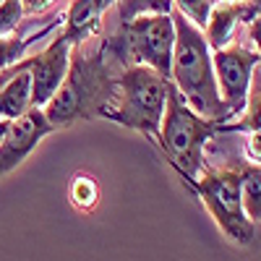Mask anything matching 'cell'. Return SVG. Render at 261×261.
<instances>
[{"instance_id": "obj_1", "label": "cell", "mask_w": 261, "mask_h": 261, "mask_svg": "<svg viewBox=\"0 0 261 261\" xmlns=\"http://www.w3.org/2000/svg\"><path fill=\"white\" fill-rule=\"evenodd\" d=\"M120 68L110 60L102 42V32L76 42L71 50L68 73H65L55 97L42 107L53 128H68L79 120L102 118L113 97L115 76Z\"/></svg>"}, {"instance_id": "obj_2", "label": "cell", "mask_w": 261, "mask_h": 261, "mask_svg": "<svg viewBox=\"0 0 261 261\" xmlns=\"http://www.w3.org/2000/svg\"><path fill=\"white\" fill-rule=\"evenodd\" d=\"M172 21H175V47H172L170 84L178 89V94L193 113L220 125L227 123L230 115L217 89L212 50L204 39V32L178 11H172Z\"/></svg>"}, {"instance_id": "obj_3", "label": "cell", "mask_w": 261, "mask_h": 261, "mask_svg": "<svg viewBox=\"0 0 261 261\" xmlns=\"http://www.w3.org/2000/svg\"><path fill=\"white\" fill-rule=\"evenodd\" d=\"M170 86V79H165L149 65H125L115 76L113 97L107 102L102 118L157 141Z\"/></svg>"}, {"instance_id": "obj_4", "label": "cell", "mask_w": 261, "mask_h": 261, "mask_svg": "<svg viewBox=\"0 0 261 261\" xmlns=\"http://www.w3.org/2000/svg\"><path fill=\"white\" fill-rule=\"evenodd\" d=\"M217 134H220V123L206 120L199 113H193L183 102L175 86H170V97H167L157 144L162 146L165 157L178 170V175L186 178L188 186L199 178L201 167L206 165L204 151H206V144Z\"/></svg>"}, {"instance_id": "obj_5", "label": "cell", "mask_w": 261, "mask_h": 261, "mask_svg": "<svg viewBox=\"0 0 261 261\" xmlns=\"http://www.w3.org/2000/svg\"><path fill=\"white\" fill-rule=\"evenodd\" d=\"M191 188L230 241L238 246H248L253 241L256 222H251L243 206L241 160H227L225 165H204Z\"/></svg>"}, {"instance_id": "obj_6", "label": "cell", "mask_w": 261, "mask_h": 261, "mask_svg": "<svg viewBox=\"0 0 261 261\" xmlns=\"http://www.w3.org/2000/svg\"><path fill=\"white\" fill-rule=\"evenodd\" d=\"M241 34H238L230 45H225V47L212 53L217 89H220V97H222V102L227 107L230 120L243 110L248 89H251V81H253V71H256V65H261L258 53L253 50V45L248 39L246 42L241 39Z\"/></svg>"}, {"instance_id": "obj_7", "label": "cell", "mask_w": 261, "mask_h": 261, "mask_svg": "<svg viewBox=\"0 0 261 261\" xmlns=\"http://www.w3.org/2000/svg\"><path fill=\"white\" fill-rule=\"evenodd\" d=\"M71 50L73 42L58 34L55 39L47 42L45 50H39L37 55H29V76H32V105L34 107H45L55 92L60 89V84L68 73V63H71Z\"/></svg>"}, {"instance_id": "obj_8", "label": "cell", "mask_w": 261, "mask_h": 261, "mask_svg": "<svg viewBox=\"0 0 261 261\" xmlns=\"http://www.w3.org/2000/svg\"><path fill=\"white\" fill-rule=\"evenodd\" d=\"M53 130L55 128L47 120L42 107H32L27 115H21L18 120H11L8 134L0 141V178L11 175V172L39 146V141L45 136H50Z\"/></svg>"}, {"instance_id": "obj_9", "label": "cell", "mask_w": 261, "mask_h": 261, "mask_svg": "<svg viewBox=\"0 0 261 261\" xmlns=\"http://www.w3.org/2000/svg\"><path fill=\"white\" fill-rule=\"evenodd\" d=\"M253 16H256V8L248 0H243V3H235V0H217L209 11L204 29H201L209 50L214 53V50L230 45V42L246 29V24Z\"/></svg>"}, {"instance_id": "obj_10", "label": "cell", "mask_w": 261, "mask_h": 261, "mask_svg": "<svg viewBox=\"0 0 261 261\" xmlns=\"http://www.w3.org/2000/svg\"><path fill=\"white\" fill-rule=\"evenodd\" d=\"M120 0H71L68 11H65V24H63V37L71 39L73 45L86 37H92L102 29L105 18L113 13V8Z\"/></svg>"}, {"instance_id": "obj_11", "label": "cell", "mask_w": 261, "mask_h": 261, "mask_svg": "<svg viewBox=\"0 0 261 261\" xmlns=\"http://www.w3.org/2000/svg\"><path fill=\"white\" fill-rule=\"evenodd\" d=\"M32 76L29 68L13 76L3 89H0V118L6 120H18L32 110Z\"/></svg>"}, {"instance_id": "obj_12", "label": "cell", "mask_w": 261, "mask_h": 261, "mask_svg": "<svg viewBox=\"0 0 261 261\" xmlns=\"http://www.w3.org/2000/svg\"><path fill=\"white\" fill-rule=\"evenodd\" d=\"M258 128H261V65H256L253 71V81L243 110L232 118V123H222L220 134H253Z\"/></svg>"}, {"instance_id": "obj_13", "label": "cell", "mask_w": 261, "mask_h": 261, "mask_svg": "<svg viewBox=\"0 0 261 261\" xmlns=\"http://www.w3.org/2000/svg\"><path fill=\"white\" fill-rule=\"evenodd\" d=\"M241 178H243V206L251 222H261V162L241 160Z\"/></svg>"}, {"instance_id": "obj_14", "label": "cell", "mask_w": 261, "mask_h": 261, "mask_svg": "<svg viewBox=\"0 0 261 261\" xmlns=\"http://www.w3.org/2000/svg\"><path fill=\"white\" fill-rule=\"evenodd\" d=\"M149 13H172V0H120L113 8V18L118 21H130Z\"/></svg>"}, {"instance_id": "obj_15", "label": "cell", "mask_w": 261, "mask_h": 261, "mask_svg": "<svg viewBox=\"0 0 261 261\" xmlns=\"http://www.w3.org/2000/svg\"><path fill=\"white\" fill-rule=\"evenodd\" d=\"M45 32H37V34H29V37H13V34L11 37H0V71L8 68V65H13V63H18V60H24L27 58V50Z\"/></svg>"}, {"instance_id": "obj_16", "label": "cell", "mask_w": 261, "mask_h": 261, "mask_svg": "<svg viewBox=\"0 0 261 261\" xmlns=\"http://www.w3.org/2000/svg\"><path fill=\"white\" fill-rule=\"evenodd\" d=\"M99 199V186L92 175H73L71 180V201L76 209H92Z\"/></svg>"}, {"instance_id": "obj_17", "label": "cell", "mask_w": 261, "mask_h": 261, "mask_svg": "<svg viewBox=\"0 0 261 261\" xmlns=\"http://www.w3.org/2000/svg\"><path fill=\"white\" fill-rule=\"evenodd\" d=\"M217 0H172V11H178L180 16H186L193 27L204 29L206 18H209V11Z\"/></svg>"}, {"instance_id": "obj_18", "label": "cell", "mask_w": 261, "mask_h": 261, "mask_svg": "<svg viewBox=\"0 0 261 261\" xmlns=\"http://www.w3.org/2000/svg\"><path fill=\"white\" fill-rule=\"evenodd\" d=\"M24 3L21 0H3L0 3V37H11L24 21Z\"/></svg>"}, {"instance_id": "obj_19", "label": "cell", "mask_w": 261, "mask_h": 261, "mask_svg": "<svg viewBox=\"0 0 261 261\" xmlns=\"http://www.w3.org/2000/svg\"><path fill=\"white\" fill-rule=\"evenodd\" d=\"M246 157L251 162H261V128L253 130V134H246Z\"/></svg>"}, {"instance_id": "obj_20", "label": "cell", "mask_w": 261, "mask_h": 261, "mask_svg": "<svg viewBox=\"0 0 261 261\" xmlns=\"http://www.w3.org/2000/svg\"><path fill=\"white\" fill-rule=\"evenodd\" d=\"M24 3V13L27 16H34V13H42L47 6H53L55 0H21Z\"/></svg>"}, {"instance_id": "obj_21", "label": "cell", "mask_w": 261, "mask_h": 261, "mask_svg": "<svg viewBox=\"0 0 261 261\" xmlns=\"http://www.w3.org/2000/svg\"><path fill=\"white\" fill-rule=\"evenodd\" d=\"M8 128H11V120H6V118H0V141H3V136L8 134Z\"/></svg>"}, {"instance_id": "obj_22", "label": "cell", "mask_w": 261, "mask_h": 261, "mask_svg": "<svg viewBox=\"0 0 261 261\" xmlns=\"http://www.w3.org/2000/svg\"><path fill=\"white\" fill-rule=\"evenodd\" d=\"M248 3L256 8V13H261V0H248Z\"/></svg>"}, {"instance_id": "obj_23", "label": "cell", "mask_w": 261, "mask_h": 261, "mask_svg": "<svg viewBox=\"0 0 261 261\" xmlns=\"http://www.w3.org/2000/svg\"><path fill=\"white\" fill-rule=\"evenodd\" d=\"M235 3H243V0H235Z\"/></svg>"}, {"instance_id": "obj_24", "label": "cell", "mask_w": 261, "mask_h": 261, "mask_svg": "<svg viewBox=\"0 0 261 261\" xmlns=\"http://www.w3.org/2000/svg\"><path fill=\"white\" fill-rule=\"evenodd\" d=\"M0 3H3V0H0Z\"/></svg>"}]
</instances>
